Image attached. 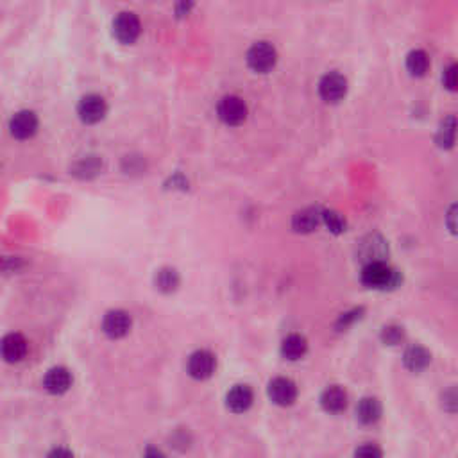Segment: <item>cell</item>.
Returning a JSON list of instances; mask_svg holds the SVG:
<instances>
[{"mask_svg":"<svg viewBox=\"0 0 458 458\" xmlns=\"http://www.w3.org/2000/svg\"><path fill=\"white\" fill-rule=\"evenodd\" d=\"M356 417L362 424H375L382 417V405L375 397H363L356 406Z\"/></svg>","mask_w":458,"mask_h":458,"instance_id":"18","label":"cell"},{"mask_svg":"<svg viewBox=\"0 0 458 458\" xmlns=\"http://www.w3.org/2000/svg\"><path fill=\"white\" fill-rule=\"evenodd\" d=\"M430 360H432L430 353L424 348H421V346H413V348L406 349L405 356H403V362H405L406 369L413 370V372H419V370L426 369Z\"/></svg>","mask_w":458,"mask_h":458,"instance_id":"19","label":"cell"},{"mask_svg":"<svg viewBox=\"0 0 458 458\" xmlns=\"http://www.w3.org/2000/svg\"><path fill=\"white\" fill-rule=\"evenodd\" d=\"M444 86H446L447 90H454L457 88V66L454 65H450L446 70H444Z\"/></svg>","mask_w":458,"mask_h":458,"instance_id":"27","label":"cell"},{"mask_svg":"<svg viewBox=\"0 0 458 458\" xmlns=\"http://www.w3.org/2000/svg\"><path fill=\"white\" fill-rule=\"evenodd\" d=\"M276 61H278V52L267 42L254 43L247 52L249 66L258 74H267L269 70L274 69Z\"/></svg>","mask_w":458,"mask_h":458,"instance_id":"2","label":"cell"},{"mask_svg":"<svg viewBox=\"0 0 458 458\" xmlns=\"http://www.w3.org/2000/svg\"><path fill=\"white\" fill-rule=\"evenodd\" d=\"M428 66H430V59H428V54L424 50H412L406 56V69L412 76H424Z\"/></svg>","mask_w":458,"mask_h":458,"instance_id":"21","label":"cell"},{"mask_svg":"<svg viewBox=\"0 0 458 458\" xmlns=\"http://www.w3.org/2000/svg\"><path fill=\"white\" fill-rule=\"evenodd\" d=\"M355 458H383V453L375 444H363L355 451Z\"/></svg>","mask_w":458,"mask_h":458,"instance_id":"26","label":"cell"},{"mask_svg":"<svg viewBox=\"0 0 458 458\" xmlns=\"http://www.w3.org/2000/svg\"><path fill=\"white\" fill-rule=\"evenodd\" d=\"M322 222V211L315 206L305 208V210L298 211L292 218V225L299 233H310L313 229H317L319 224Z\"/></svg>","mask_w":458,"mask_h":458,"instance_id":"14","label":"cell"},{"mask_svg":"<svg viewBox=\"0 0 458 458\" xmlns=\"http://www.w3.org/2000/svg\"><path fill=\"white\" fill-rule=\"evenodd\" d=\"M383 342L389 344V346H396L403 340V328H397V326H389V328L383 329L382 333Z\"/></svg>","mask_w":458,"mask_h":458,"instance_id":"25","label":"cell"},{"mask_svg":"<svg viewBox=\"0 0 458 458\" xmlns=\"http://www.w3.org/2000/svg\"><path fill=\"white\" fill-rule=\"evenodd\" d=\"M321 405L329 413L342 412L346 409V405H348V394L339 385L328 387L321 396Z\"/></svg>","mask_w":458,"mask_h":458,"instance_id":"15","label":"cell"},{"mask_svg":"<svg viewBox=\"0 0 458 458\" xmlns=\"http://www.w3.org/2000/svg\"><path fill=\"white\" fill-rule=\"evenodd\" d=\"M217 360L210 351H195L188 358V375L195 380H208L213 376Z\"/></svg>","mask_w":458,"mask_h":458,"instance_id":"8","label":"cell"},{"mask_svg":"<svg viewBox=\"0 0 458 458\" xmlns=\"http://www.w3.org/2000/svg\"><path fill=\"white\" fill-rule=\"evenodd\" d=\"M437 141L439 146L442 147H451V143L454 141V119L453 117H447L442 122L439 129V136H437Z\"/></svg>","mask_w":458,"mask_h":458,"instance_id":"24","label":"cell"},{"mask_svg":"<svg viewBox=\"0 0 458 458\" xmlns=\"http://www.w3.org/2000/svg\"><path fill=\"white\" fill-rule=\"evenodd\" d=\"M362 283L367 288L390 290V288L399 286L401 274L396 269L389 267L385 262H376V264H367L365 267H363Z\"/></svg>","mask_w":458,"mask_h":458,"instance_id":"1","label":"cell"},{"mask_svg":"<svg viewBox=\"0 0 458 458\" xmlns=\"http://www.w3.org/2000/svg\"><path fill=\"white\" fill-rule=\"evenodd\" d=\"M154 283H156V288L163 294H172L180 286V274H177L176 269L163 267L156 272V278H154Z\"/></svg>","mask_w":458,"mask_h":458,"instance_id":"20","label":"cell"},{"mask_svg":"<svg viewBox=\"0 0 458 458\" xmlns=\"http://www.w3.org/2000/svg\"><path fill=\"white\" fill-rule=\"evenodd\" d=\"M100 167H102V163L99 161V158L88 156V158H84V160L77 161L76 167H74V174H77V176H81V177L95 176V174H99Z\"/></svg>","mask_w":458,"mask_h":458,"instance_id":"22","label":"cell"},{"mask_svg":"<svg viewBox=\"0 0 458 458\" xmlns=\"http://www.w3.org/2000/svg\"><path fill=\"white\" fill-rule=\"evenodd\" d=\"M146 458H167L163 453H161L158 447H147L146 450Z\"/></svg>","mask_w":458,"mask_h":458,"instance_id":"29","label":"cell"},{"mask_svg":"<svg viewBox=\"0 0 458 458\" xmlns=\"http://www.w3.org/2000/svg\"><path fill=\"white\" fill-rule=\"evenodd\" d=\"M38 129V117L33 111H18L9 122V131L16 140H27Z\"/></svg>","mask_w":458,"mask_h":458,"instance_id":"11","label":"cell"},{"mask_svg":"<svg viewBox=\"0 0 458 458\" xmlns=\"http://www.w3.org/2000/svg\"><path fill=\"white\" fill-rule=\"evenodd\" d=\"M269 397L279 406H290L298 399V387L288 378H276L269 383Z\"/></svg>","mask_w":458,"mask_h":458,"instance_id":"10","label":"cell"},{"mask_svg":"<svg viewBox=\"0 0 458 458\" xmlns=\"http://www.w3.org/2000/svg\"><path fill=\"white\" fill-rule=\"evenodd\" d=\"M27 355V340L20 333H8L0 339V356L8 363H18Z\"/></svg>","mask_w":458,"mask_h":458,"instance_id":"5","label":"cell"},{"mask_svg":"<svg viewBox=\"0 0 458 458\" xmlns=\"http://www.w3.org/2000/svg\"><path fill=\"white\" fill-rule=\"evenodd\" d=\"M131 326H133L131 315L124 310H111L102 319V331L110 339H122L131 331Z\"/></svg>","mask_w":458,"mask_h":458,"instance_id":"6","label":"cell"},{"mask_svg":"<svg viewBox=\"0 0 458 458\" xmlns=\"http://www.w3.org/2000/svg\"><path fill=\"white\" fill-rule=\"evenodd\" d=\"M47 458H76L69 447H54L49 451Z\"/></svg>","mask_w":458,"mask_h":458,"instance_id":"28","label":"cell"},{"mask_svg":"<svg viewBox=\"0 0 458 458\" xmlns=\"http://www.w3.org/2000/svg\"><path fill=\"white\" fill-rule=\"evenodd\" d=\"M322 222H324L326 228L335 235H340L346 231V221H344L342 215L336 213V211H322Z\"/></svg>","mask_w":458,"mask_h":458,"instance_id":"23","label":"cell"},{"mask_svg":"<svg viewBox=\"0 0 458 458\" xmlns=\"http://www.w3.org/2000/svg\"><path fill=\"white\" fill-rule=\"evenodd\" d=\"M141 33V23L134 13H120L113 22V35L120 43H134Z\"/></svg>","mask_w":458,"mask_h":458,"instance_id":"3","label":"cell"},{"mask_svg":"<svg viewBox=\"0 0 458 458\" xmlns=\"http://www.w3.org/2000/svg\"><path fill=\"white\" fill-rule=\"evenodd\" d=\"M218 119L228 126H238L247 119V106L244 100L237 95H225L224 99L218 102L217 107Z\"/></svg>","mask_w":458,"mask_h":458,"instance_id":"4","label":"cell"},{"mask_svg":"<svg viewBox=\"0 0 458 458\" xmlns=\"http://www.w3.org/2000/svg\"><path fill=\"white\" fill-rule=\"evenodd\" d=\"M225 405L235 413L247 412L252 405V390L247 385L233 387L225 396Z\"/></svg>","mask_w":458,"mask_h":458,"instance_id":"13","label":"cell"},{"mask_svg":"<svg viewBox=\"0 0 458 458\" xmlns=\"http://www.w3.org/2000/svg\"><path fill=\"white\" fill-rule=\"evenodd\" d=\"M72 375L70 370L65 369V367H52L43 378V387L49 394H54V396H61V394L69 392L70 387H72Z\"/></svg>","mask_w":458,"mask_h":458,"instance_id":"12","label":"cell"},{"mask_svg":"<svg viewBox=\"0 0 458 458\" xmlns=\"http://www.w3.org/2000/svg\"><path fill=\"white\" fill-rule=\"evenodd\" d=\"M308 351V342L303 335H298V333H292V335L286 336L281 344V355L285 356L286 360H295L303 358Z\"/></svg>","mask_w":458,"mask_h":458,"instance_id":"17","label":"cell"},{"mask_svg":"<svg viewBox=\"0 0 458 458\" xmlns=\"http://www.w3.org/2000/svg\"><path fill=\"white\" fill-rule=\"evenodd\" d=\"M106 100L100 95H86L81 99L79 106H77V114L84 124H97L106 117Z\"/></svg>","mask_w":458,"mask_h":458,"instance_id":"7","label":"cell"},{"mask_svg":"<svg viewBox=\"0 0 458 458\" xmlns=\"http://www.w3.org/2000/svg\"><path fill=\"white\" fill-rule=\"evenodd\" d=\"M358 252L365 265L376 264V262H383V258L387 256V244L380 237H369L362 242Z\"/></svg>","mask_w":458,"mask_h":458,"instance_id":"16","label":"cell"},{"mask_svg":"<svg viewBox=\"0 0 458 458\" xmlns=\"http://www.w3.org/2000/svg\"><path fill=\"white\" fill-rule=\"evenodd\" d=\"M348 92V81L336 72L326 74L319 83V93L326 102H339L346 97Z\"/></svg>","mask_w":458,"mask_h":458,"instance_id":"9","label":"cell"}]
</instances>
